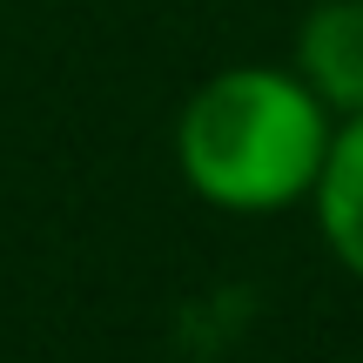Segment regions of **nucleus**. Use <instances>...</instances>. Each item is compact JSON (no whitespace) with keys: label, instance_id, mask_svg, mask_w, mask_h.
<instances>
[{"label":"nucleus","instance_id":"f257e3e1","mask_svg":"<svg viewBox=\"0 0 363 363\" xmlns=\"http://www.w3.org/2000/svg\"><path fill=\"white\" fill-rule=\"evenodd\" d=\"M337 115L296 67H222L175 115V169L189 195L229 216H276L310 202Z\"/></svg>","mask_w":363,"mask_h":363},{"label":"nucleus","instance_id":"f03ea898","mask_svg":"<svg viewBox=\"0 0 363 363\" xmlns=\"http://www.w3.org/2000/svg\"><path fill=\"white\" fill-rule=\"evenodd\" d=\"M296 67L330 115H363V0H316L296 27Z\"/></svg>","mask_w":363,"mask_h":363},{"label":"nucleus","instance_id":"7ed1b4c3","mask_svg":"<svg viewBox=\"0 0 363 363\" xmlns=\"http://www.w3.org/2000/svg\"><path fill=\"white\" fill-rule=\"evenodd\" d=\"M310 208H316V229H323L330 256L363 283V115L337 121L323 175H316V189H310Z\"/></svg>","mask_w":363,"mask_h":363}]
</instances>
